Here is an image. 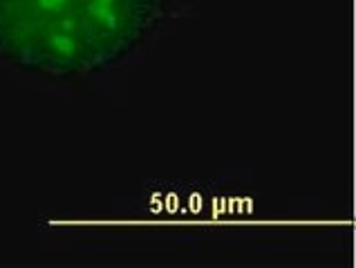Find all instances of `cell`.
<instances>
[{
    "instance_id": "6da1fadb",
    "label": "cell",
    "mask_w": 356,
    "mask_h": 268,
    "mask_svg": "<svg viewBox=\"0 0 356 268\" xmlns=\"http://www.w3.org/2000/svg\"><path fill=\"white\" fill-rule=\"evenodd\" d=\"M166 16V0H0V63L49 81L101 74Z\"/></svg>"
}]
</instances>
